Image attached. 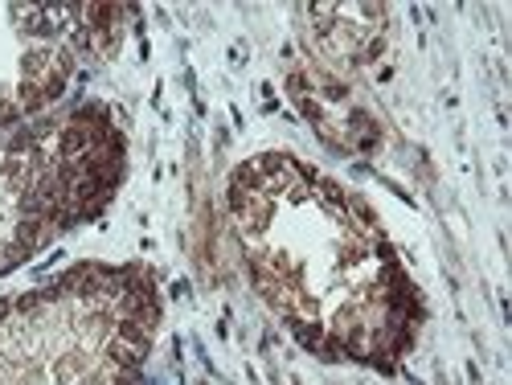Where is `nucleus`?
<instances>
[{
    "label": "nucleus",
    "mask_w": 512,
    "mask_h": 385,
    "mask_svg": "<svg viewBox=\"0 0 512 385\" xmlns=\"http://www.w3.org/2000/svg\"><path fill=\"white\" fill-rule=\"evenodd\" d=\"M230 205L263 295L312 349L390 361L410 345L414 291L361 201L263 156L234 177Z\"/></svg>",
    "instance_id": "nucleus-1"
},
{
    "label": "nucleus",
    "mask_w": 512,
    "mask_h": 385,
    "mask_svg": "<svg viewBox=\"0 0 512 385\" xmlns=\"http://www.w3.org/2000/svg\"><path fill=\"white\" fill-rule=\"evenodd\" d=\"M148 336V287L70 279L0 316V385H127Z\"/></svg>",
    "instance_id": "nucleus-2"
}]
</instances>
